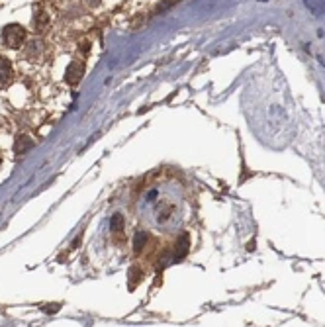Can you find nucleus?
<instances>
[{
  "instance_id": "20e7f679",
  "label": "nucleus",
  "mask_w": 325,
  "mask_h": 327,
  "mask_svg": "<svg viewBox=\"0 0 325 327\" xmlns=\"http://www.w3.org/2000/svg\"><path fill=\"white\" fill-rule=\"evenodd\" d=\"M147 241V233H143V231H139L137 235H135V251H141L143 243Z\"/></svg>"
},
{
  "instance_id": "39448f33",
  "label": "nucleus",
  "mask_w": 325,
  "mask_h": 327,
  "mask_svg": "<svg viewBox=\"0 0 325 327\" xmlns=\"http://www.w3.org/2000/svg\"><path fill=\"white\" fill-rule=\"evenodd\" d=\"M112 229H114V231H122V216H120V214L114 216V220H112Z\"/></svg>"
},
{
  "instance_id": "f257e3e1",
  "label": "nucleus",
  "mask_w": 325,
  "mask_h": 327,
  "mask_svg": "<svg viewBox=\"0 0 325 327\" xmlns=\"http://www.w3.org/2000/svg\"><path fill=\"white\" fill-rule=\"evenodd\" d=\"M24 38H26V32H24V28L18 26V24H10V26H6L2 30V40H4V43L8 47H12V49H18L22 43H24Z\"/></svg>"
},
{
  "instance_id": "f03ea898",
  "label": "nucleus",
  "mask_w": 325,
  "mask_h": 327,
  "mask_svg": "<svg viewBox=\"0 0 325 327\" xmlns=\"http://www.w3.org/2000/svg\"><path fill=\"white\" fill-rule=\"evenodd\" d=\"M82 73H84V65L79 61H73L69 65V69H67V82L69 84H77V82L82 79Z\"/></svg>"
},
{
  "instance_id": "7ed1b4c3",
  "label": "nucleus",
  "mask_w": 325,
  "mask_h": 327,
  "mask_svg": "<svg viewBox=\"0 0 325 327\" xmlns=\"http://www.w3.org/2000/svg\"><path fill=\"white\" fill-rule=\"evenodd\" d=\"M10 79H12V67L4 57H0V86L10 82Z\"/></svg>"
}]
</instances>
